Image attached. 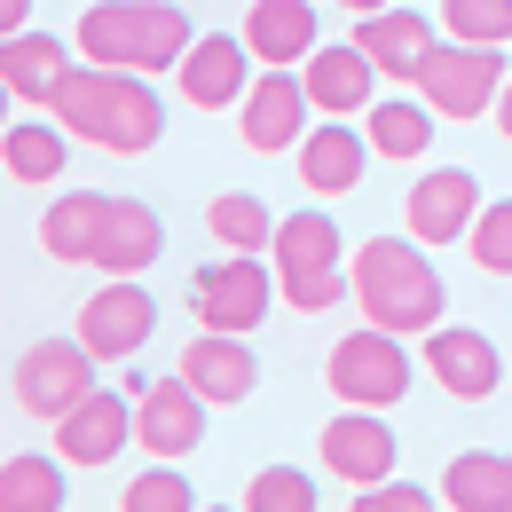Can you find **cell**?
I'll use <instances>...</instances> for the list:
<instances>
[{"instance_id": "cell-27", "label": "cell", "mask_w": 512, "mask_h": 512, "mask_svg": "<svg viewBox=\"0 0 512 512\" xmlns=\"http://www.w3.org/2000/svg\"><path fill=\"white\" fill-rule=\"evenodd\" d=\"M103 205H111V197L64 190L48 213H40V253L64 260V268H87V260H95V229H103Z\"/></svg>"}, {"instance_id": "cell-24", "label": "cell", "mask_w": 512, "mask_h": 512, "mask_svg": "<svg viewBox=\"0 0 512 512\" xmlns=\"http://www.w3.org/2000/svg\"><path fill=\"white\" fill-rule=\"evenodd\" d=\"M434 103L410 87V95H386V103H371L363 111V134H371V158H394V166H410V158H426L434 150Z\"/></svg>"}, {"instance_id": "cell-31", "label": "cell", "mask_w": 512, "mask_h": 512, "mask_svg": "<svg viewBox=\"0 0 512 512\" xmlns=\"http://www.w3.org/2000/svg\"><path fill=\"white\" fill-rule=\"evenodd\" d=\"M119 512H197V489L174 473V457H158L119 489Z\"/></svg>"}, {"instance_id": "cell-10", "label": "cell", "mask_w": 512, "mask_h": 512, "mask_svg": "<svg viewBox=\"0 0 512 512\" xmlns=\"http://www.w3.org/2000/svg\"><path fill=\"white\" fill-rule=\"evenodd\" d=\"M150 331H158V300H150L134 276H111L103 292L79 300V339H87L95 363H134V355L150 347Z\"/></svg>"}, {"instance_id": "cell-32", "label": "cell", "mask_w": 512, "mask_h": 512, "mask_svg": "<svg viewBox=\"0 0 512 512\" xmlns=\"http://www.w3.org/2000/svg\"><path fill=\"white\" fill-rule=\"evenodd\" d=\"M465 253H473L481 276H512V197H497V205H481V213H473Z\"/></svg>"}, {"instance_id": "cell-35", "label": "cell", "mask_w": 512, "mask_h": 512, "mask_svg": "<svg viewBox=\"0 0 512 512\" xmlns=\"http://www.w3.org/2000/svg\"><path fill=\"white\" fill-rule=\"evenodd\" d=\"M434 505H442V489H410L394 473H386L379 489H355V512H434Z\"/></svg>"}, {"instance_id": "cell-23", "label": "cell", "mask_w": 512, "mask_h": 512, "mask_svg": "<svg viewBox=\"0 0 512 512\" xmlns=\"http://www.w3.org/2000/svg\"><path fill=\"white\" fill-rule=\"evenodd\" d=\"M0 166H8V182H24V190H48V182H64L71 166V127L48 111V119H8L0 127Z\"/></svg>"}, {"instance_id": "cell-28", "label": "cell", "mask_w": 512, "mask_h": 512, "mask_svg": "<svg viewBox=\"0 0 512 512\" xmlns=\"http://www.w3.org/2000/svg\"><path fill=\"white\" fill-rule=\"evenodd\" d=\"M205 237H213L221 253H268V245H276V213H268L253 190H221L205 205Z\"/></svg>"}, {"instance_id": "cell-2", "label": "cell", "mask_w": 512, "mask_h": 512, "mask_svg": "<svg viewBox=\"0 0 512 512\" xmlns=\"http://www.w3.org/2000/svg\"><path fill=\"white\" fill-rule=\"evenodd\" d=\"M190 40H197V24L174 8V0H95V8H79V24H71L79 64L142 71V79L174 71Z\"/></svg>"}, {"instance_id": "cell-19", "label": "cell", "mask_w": 512, "mask_h": 512, "mask_svg": "<svg viewBox=\"0 0 512 512\" xmlns=\"http://www.w3.org/2000/svg\"><path fill=\"white\" fill-rule=\"evenodd\" d=\"M371 64H379V79H394V87H410V71H418V56L442 40V24L434 16H418V8H371V16H355V32H347Z\"/></svg>"}, {"instance_id": "cell-34", "label": "cell", "mask_w": 512, "mask_h": 512, "mask_svg": "<svg viewBox=\"0 0 512 512\" xmlns=\"http://www.w3.org/2000/svg\"><path fill=\"white\" fill-rule=\"evenodd\" d=\"M276 300H284L292 316H323L331 300H355V284H347L339 268H316V276H276Z\"/></svg>"}, {"instance_id": "cell-7", "label": "cell", "mask_w": 512, "mask_h": 512, "mask_svg": "<svg viewBox=\"0 0 512 512\" xmlns=\"http://www.w3.org/2000/svg\"><path fill=\"white\" fill-rule=\"evenodd\" d=\"M95 394V355H87V339L71 331V339H32L24 355H16V402H24V418H64L71 402H87Z\"/></svg>"}, {"instance_id": "cell-39", "label": "cell", "mask_w": 512, "mask_h": 512, "mask_svg": "<svg viewBox=\"0 0 512 512\" xmlns=\"http://www.w3.org/2000/svg\"><path fill=\"white\" fill-rule=\"evenodd\" d=\"M8 111H24V103H16V95H8V79H0V127H8Z\"/></svg>"}, {"instance_id": "cell-20", "label": "cell", "mask_w": 512, "mask_h": 512, "mask_svg": "<svg viewBox=\"0 0 512 512\" xmlns=\"http://www.w3.org/2000/svg\"><path fill=\"white\" fill-rule=\"evenodd\" d=\"M71 64H79V48L71 40H56V32H8L0 40V79H8V95L24 103V111H48L56 103V87L71 79Z\"/></svg>"}, {"instance_id": "cell-9", "label": "cell", "mask_w": 512, "mask_h": 512, "mask_svg": "<svg viewBox=\"0 0 512 512\" xmlns=\"http://www.w3.org/2000/svg\"><path fill=\"white\" fill-rule=\"evenodd\" d=\"M316 127V103H308V79L284 64H260L253 87H245V103H237V134H245V150L260 158H276V150H300V134Z\"/></svg>"}, {"instance_id": "cell-11", "label": "cell", "mask_w": 512, "mask_h": 512, "mask_svg": "<svg viewBox=\"0 0 512 512\" xmlns=\"http://www.w3.org/2000/svg\"><path fill=\"white\" fill-rule=\"evenodd\" d=\"M481 205H489V197H481V174H473V166H434V174H418L410 197H402V229H410L418 245H465V229H473Z\"/></svg>"}, {"instance_id": "cell-17", "label": "cell", "mask_w": 512, "mask_h": 512, "mask_svg": "<svg viewBox=\"0 0 512 512\" xmlns=\"http://www.w3.org/2000/svg\"><path fill=\"white\" fill-rule=\"evenodd\" d=\"M300 79H308V103H316V119H363L371 103H379V64L355 48V40H339V48H323L300 64Z\"/></svg>"}, {"instance_id": "cell-12", "label": "cell", "mask_w": 512, "mask_h": 512, "mask_svg": "<svg viewBox=\"0 0 512 512\" xmlns=\"http://www.w3.org/2000/svg\"><path fill=\"white\" fill-rule=\"evenodd\" d=\"M253 48H245V32H197L190 48H182V103L190 111H237L245 103V87H253Z\"/></svg>"}, {"instance_id": "cell-13", "label": "cell", "mask_w": 512, "mask_h": 512, "mask_svg": "<svg viewBox=\"0 0 512 512\" xmlns=\"http://www.w3.org/2000/svg\"><path fill=\"white\" fill-rule=\"evenodd\" d=\"M205 394H197L182 371L174 379H134V442L150 457H190L205 442Z\"/></svg>"}, {"instance_id": "cell-36", "label": "cell", "mask_w": 512, "mask_h": 512, "mask_svg": "<svg viewBox=\"0 0 512 512\" xmlns=\"http://www.w3.org/2000/svg\"><path fill=\"white\" fill-rule=\"evenodd\" d=\"M24 24H32V0H0V40L24 32Z\"/></svg>"}, {"instance_id": "cell-6", "label": "cell", "mask_w": 512, "mask_h": 512, "mask_svg": "<svg viewBox=\"0 0 512 512\" xmlns=\"http://www.w3.org/2000/svg\"><path fill=\"white\" fill-rule=\"evenodd\" d=\"M190 308L205 331H260L268 308H276V276H268V253H229L205 260L190 276Z\"/></svg>"}, {"instance_id": "cell-21", "label": "cell", "mask_w": 512, "mask_h": 512, "mask_svg": "<svg viewBox=\"0 0 512 512\" xmlns=\"http://www.w3.org/2000/svg\"><path fill=\"white\" fill-rule=\"evenodd\" d=\"M158 253H166V221H158L142 197H111V205H103V229H95V260H87V268H103V276H142Z\"/></svg>"}, {"instance_id": "cell-15", "label": "cell", "mask_w": 512, "mask_h": 512, "mask_svg": "<svg viewBox=\"0 0 512 512\" xmlns=\"http://www.w3.org/2000/svg\"><path fill=\"white\" fill-rule=\"evenodd\" d=\"M418 363L434 371V386H442L449 402H489V394L505 386V363H497V339H489V331H457V323H434Z\"/></svg>"}, {"instance_id": "cell-33", "label": "cell", "mask_w": 512, "mask_h": 512, "mask_svg": "<svg viewBox=\"0 0 512 512\" xmlns=\"http://www.w3.org/2000/svg\"><path fill=\"white\" fill-rule=\"evenodd\" d=\"M245 512H316V481L300 465H260L245 489Z\"/></svg>"}, {"instance_id": "cell-16", "label": "cell", "mask_w": 512, "mask_h": 512, "mask_svg": "<svg viewBox=\"0 0 512 512\" xmlns=\"http://www.w3.org/2000/svg\"><path fill=\"white\" fill-rule=\"evenodd\" d=\"M134 442V394H111V386H95L87 402H71L64 418H56V457L64 465H111L119 449Z\"/></svg>"}, {"instance_id": "cell-26", "label": "cell", "mask_w": 512, "mask_h": 512, "mask_svg": "<svg viewBox=\"0 0 512 512\" xmlns=\"http://www.w3.org/2000/svg\"><path fill=\"white\" fill-rule=\"evenodd\" d=\"M442 505L449 512H512V457L505 449H465V457H449Z\"/></svg>"}, {"instance_id": "cell-8", "label": "cell", "mask_w": 512, "mask_h": 512, "mask_svg": "<svg viewBox=\"0 0 512 512\" xmlns=\"http://www.w3.org/2000/svg\"><path fill=\"white\" fill-rule=\"evenodd\" d=\"M316 457H323V473H331L339 489H379L386 473L402 465L386 410H363V402H339V418L316 434Z\"/></svg>"}, {"instance_id": "cell-25", "label": "cell", "mask_w": 512, "mask_h": 512, "mask_svg": "<svg viewBox=\"0 0 512 512\" xmlns=\"http://www.w3.org/2000/svg\"><path fill=\"white\" fill-rule=\"evenodd\" d=\"M268 253H276V276H316V268H339L347 245H339V221L323 213V197H316V205H300V213L276 221V245Z\"/></svg>"}, {"instance_id": "cell-5", "label": "cell", "mask_w": 512, "mask_h": 512, "mask_svg": "<svg viewBox=\"0 0 512 512\" xmlns=\"http://www.w3.org/2000/svg\"><path fill=\"white\" fill-rule=\"evenodd\" d=\"M323 379L339 402H363V410H394L410 379H418V363L402 355V331H379V323H363V331H347L331 355H323Z\"/></svg>"}, {"instance_id": "cell-18", "label": "cell", "mask_w": 512, "mask_h": 512, "mask_svg": "<svg viewBox=\"0 0 512 512\" xmlns=\"http://www.w3.org/2000/svg\"><path fill=\"white\" fill-rule=\"evenodd\" d=\"M182 379H190L213 410H229V402H245L260 386V355L245 347V331H205V323H197V339L182 347Z\"/></svg>"}, {"instance_id": "cell-40", "label": "cell", "mask_w": 512, "mask_h": 512, "mask_svg": "<svg viewBox=\"0 0 512 512\" xmlns=\"http://www.w3.org/2000/svg\"><path fill=\"white\" fill-rule=\"evenodd\" d=\"M0 190H8V166H0Z\"/></svg>"}, {"instance_id": "cell-30", "label": "cell", "mask_w": 512, "mask_h": 512, "mask_svg": "<svg viewBox=\"0 0 512 512\" xmlns=\"http://www.w3.org/2000/svg\"><path fill=\"white\" fill-rule=\"evenodd\" d=\"M449 40H473V48H505L512 40V0H442L434 8Z\"/></svg>"}, {"instance_id": "cell-22", "label": "cell", "mask_w": 512, "mask_h": 512, "mask_svg": "<svg viewBox=\"0 0 512 512\" xmlns=\"http://www.w3.org/2000/svg\"><path fill=\"white\" fill-rule=\"evenodd\" d=\"M316 0H253L245 8V48H253V64H284L300 71L316 56Z\"/></svg>"}, {"instance_id": "cell-14", "label": "cell", "mask_w": 512, "mask_h": 512, "mask_svg": "<svg viewBox=\"0 0 512 512\" xmlns=\"http://www.w3.org/2000/svg\"><path fill=\"white\" fill-rule=\"evenodd\" d=\"M292 166H300V190L308 197H347V190H363V174H371V134L355 119H316L300 134Z\"/></svg>"}, {"instance_id": "cell-38", "label": "cell", "mask_w": 512, "mask_h": 512, "mask_svg": "<svg viewBox=\"0 0 512 512\" xmlns=\"http://www.w3.org/2000/svg\"><path fill=\"white\" fill-rule=\"evenodd\" d=\"M347 16H371V8H394V0H339Z\"/></svg>"}, {"instance_id": "cell-4", "label": "cell", "mask_w": 512, "mask_h": 512, "mask_svg": "<svg viewBox=\"0 0 512 512\" xmlns=\"http://www.w3.org/2000/svg\"><path fill=\"white\" fill-rule=\"evenodd\" d=\"M505 48H473V40H434L426 56H418V71H410V87L434 103V119H489L497 111V87H505Z\"/></svg>"}, {"instance_id": "cell-1", "label": "cell", "mask_w": 512, "mask_h": 512, "mask_svg": "<svg viewBox=\"0 0 512 512\" xmlns=\"http://www.w3.org/2000/svg\"><path fill=\"white\" fill-rule=\"evenodd\" d=\"M71 127V142L87 150H111V158H142L166 142V103L142 71H111V64H71V79L48 103Z\"/></svg>"}, {"instance_id": "cell-3", "label": "cell", "mask_w": 512, "mask_h": 512, "mask_svg": "<svg viewBox=\"0 0 512 512\" xmlns=\"http://www.w3.org/2000/svg\"><path fill=\"white\" fill-rule=\"evenodd\" d=\"M347 284H355L363 323H379V331L418 339V331L442 323V276H434V260H426L418 237H371V245H355L347 253Z\"/></svg>"}, {"instance_id": "cell-37", "label": "cell", "mask_w": 512, "mask_h": 512, "mask_svg": "<svg viewBox=\"0 0 512 512\" xmlns=\"http://www.w3.org/2000/svg\"><path fill=\"white\" fill-rule=\"evenodd\" d=\"M489 119H497V134L512 142V71H505V87H497V111H489Z\"/></svg>"}, {"instance_id": "cell-29", "label": "cell", "mask_w": 512, "mask_h": 512, "mask_svg": "<svg viewBox=\"0 0 512 512\" xmlns=\"http://www.w3.org/2000/svg\"><path fill=\"white\" fill-rule=\"evenodd\" d=\"M64 457H8L0 465V512H64Z\"/></svg>"}]
</instances>
